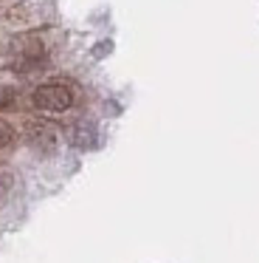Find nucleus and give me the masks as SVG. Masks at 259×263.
Instances as JSON below:
<instances>
[{
    "label": "nucleus",
    "instance_id": "nucleus-4",
    "mask_svg": "<svg viewBox=\"0 0 259 263\" xmlns=\"http://www.w3.org/2000/svg\"><path fill=\"white\" fill-rule=\"evenodd\" d=\"M96 127L90 125V122H76V125L71 127V144L73 147H82V150H90L96 147Z\"/></svg>",
    "mask_w": 259,
    "mask_h": 263
},
{
    "label": "nucleus",
    "instance_id": "nucleus-3",
    "mask_svg": "<svg viewBox=\"0 0 259 263\" xmlns=\"http://www.w3.org/2000/svg\"><path fill=\"white\" fill-rule=\"evenodd\" d=\"M26 142L31 150H37L39 156H48L56 150V127L48 122H31L26 127Z\"/></svg>",
    "mask_w": 259,
    "mask_h": 263
},
{
    "label": "nucleus",
    "instance_id": "nucleus-5",
    "mask_svg": "<svg viewBox=\"0 0 259 263\" xmlns=\"http://www.w3.org/2000/svg\"><path fill=\"white\" fill-rule=\"evenodd\" d=\"M14 142V130H11L6 122H0V150L3 147H9V144Z\"/></svg>",
    "mask_w": 259,
    "mask_h": 263
},
{
    "label": "nucleus",
    "instance_id": "nucleus-6",
    "mask_svg": "<svg viewBox=\"0 0 259 263\" xmlns=\"http://www.w3.org/2000/svg\"><path fill=\"white\" fill-rule=\"evenodd\" d=\"M11 181H14V178H11V173L6 170V167H0V198H6V193L11 190Z\"/></svg>",
    "mask_w": 259,
    "mask_h": 263
},
{
    "label": "nucleus",
    "instance_id": "nucleus-1",
    "mask_svg": "<svg viewBox=\"0 0 259 263\" xmlns=\"http://www.w3.org/2000/svg\"><path fill=\"white\" fill-rule=\"evenodd\" d=\"M34 108L39 110H51V114H59V110H68L73 105V91L68 85H59V82H45L34 91L31 97Z\"/></svg>",
    "mask_w": 259,
    "mask_h": 263
},
{
    "label": "nucleus",
    "instance_id": "nucleus-2",
    "mask_svg": "<svg viewBox=\"0 0 259 263\" xmlns=\"http://www.w3.org/2000/svg\"><path fill=\"white\" fill-rule=\"evenodd\" d=\"M45 48L37 37H17L11 43V65L17 71H34L37 65H42Z\"/></svg>",
    "mask_w": 259,
    "mask_h": 263
}]
</instances>
